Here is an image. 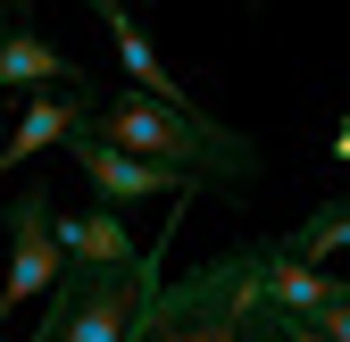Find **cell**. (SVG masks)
<instances>
[{"instance_id": "6da1fadb", "label": "cell", "mask_w": 350, "mask_h": 342, "mask_svg": "<svg viewBox=\"0 0 350 342\" xmlns=\"http://www.w3.org/2000/svg\"><path fill=\"white\" fill-rule=\"evenodd\" d=\"M125 342H284V309L267 301V242L226 250L175 284L159 276Z\"/></svg>"}, {"instance_id": "7a4b0ae2", "label": "cell", "mask_w": 350, "mask_h": 342, "mask_svg": "<svg viewBox=\"0 0 350 342\" xmlns=\"http://www.w3.org/2000/svg\"><path fill=\"white\" fill-rule=\"evenodd\" d=\"M92 134H109V142H125V150H142V159H167V167H192V176H208L217 192H234V200H250V184H258V142H242L234 125H217L200 101H159V92H109V101H92Z\"/></svg>"}, {"instance_id": "3957f363", "label": "cell", "mask_w": 350, "mask_h": 342, "mask_svg": "<svg viewBox=\"0 0 350 342\" xmlns=\"http://www.w3.org/2000/svg\"><path fill=\"white\" fill-rule=\"evenodd\" d=\"M150 292H159V259L150 250L125 259V267H75L67 259V276L51 292V342H125L134 317L150 309Z\"/></svg>"}, {"instance_id": "277c9868", "label": "cell", "mask_w": 350, "mask_h": 342, "mask_svg": "<svg viewBox=\"0 0 350 342\" xmlns=\"http://www.w3.org/2000/svg\"><path fill=\"white\" fill-rule=\"evenodd\" d=\"M67 276V242H59V209L51 192H17L9 200V276H0V317H17L25 301H51Z\"/></svg>"}, {"instance_id": "5b68a950", "label": "cell", "mask_w": 350, "mask_h": 342, "mask_svg": "<svg viewBox=\"0 0 350 342\" xmlns=\"http://www.w3.org/2000/svg\"><path fill=\"white\" fill-rule=\"evenodd\" d=\"M67 159H75V176L92 184L109 209H134V200H159V192H192V184H208V176H192V167H167V159H142V150L92 134V125H75V134H67Z\"/></svg>"}, {"instance_id": "8992f818", "label": "cell", "mask_w": 350, "mask_h": 342, "mask_svg": "<svg viewBox=\"0 0 350 342\" xmlns=\"http://www.w3.org/2000/svg\"><path fill=\"white\" fill-rule=\"evenodd\" d=\"M83 117H92V92H67V83H59V92H33V101L9 117V134H0V176L25 167V159H42L51 142H67Z\"/></svg>"}, {"instance_id": "52a82bcc", "label": "cell", "mask_w": 350, "mask_h": 342, "mask_svg": "<svg viewBox=\"0 0 350 342\" xmlns=\"http://www.w3.org/2000/svg\"><path fill=\"white\" fill-rule=\"evenodd\" d=\"M17 83H67V92H92L83 83V67L59 51V42H42V34H25V25H0V92H17Z\"/></svg>"}, {"instance_id": "ba28073f", "label": "cell", "mask_w": 350, "mask_h": 342, "mask_svg": "<svg viewBox=\"0 0 350 342\" xmlns=\"http://www.w3.org/2000/svg\"><path fill=\"white\" fill-rule=\"evenodd\" d=\"M83 9H92L100 25H109V42H117V59H125V75L142 83V92H159V101H192L184 83H175V67L150 51L142 42V25H134V9H125V0H83Z\"/></svg>"}, {"instance_id": "9c48e42d", "label": "cell", "mask_w": 350, "mask_h": 342, "mask_svg": "<svg viewBox=\"0 0 350 342\" xmlns=\"http://www.w3.org/2000/svg\"><path fill=\"white\" fill-rule=\"evenodd\" d=\"M59 242H67V259L75 267H125V259H142L134 234H125V218L100 200V209H75V218H59Z\"/></svg>"}, {"instance_id": "30bf717a", "label": "cell", "mask_w": 350, "mask_h": 342, "mask_svg": "<svg viewBox=\"0 0 350 342\" xmlns=\"http://www.w3.org/2000/svg\"><path fill=\"white\" fill-rule=\"evenodd\" d=\"M334 292H342L334 276H317L309 259H284V250L267 242V301H275L284 317H317V309L334 301Z\"/></svg>"}, {"instance_id": "8fae6325", "label": "cell", "mask_w": 350, "mask_h": 342, "mask_svg": "<svg viewBox=\"0 0 350 342\" xmlns=\"http://www.w3.org/2000/svg\"><path fill=\"white\" fill-rule=\"evenodd\" d=\"M317 326H325V334H334V342H350V284H342V292H334V301H325V309H317Z\"/></svg>"}, {"instance_id": "7c38bea8", "label": "cell", "mask_w": 350, "mask_h": 342, "mask_svg": "<svg viewBox=\"0 0 350 342\" xmlns=\"http://www.w3.org/2000/svg\"><path fill=\"white\" fill-rule=\"evenodd\" d=\"M334 159H342V167H350V117H342V125H334Z\"/></svg>"}, {"instance_id": "4fadbf2b", "label": "cell", "mask_w": 350, "mask_h": 342, "mask_svg": "<svg viewBox=\"0 0 350 342\" xmlns=\"http://www.w3.org/2000/svg\"><path fill=\"white\" fill-rule=\"evenodd\" d=\"M0 25H25V0H0Z\"/></svg>"}, {"instance_id": "5bb4252c", "label": "cell", "mask_w": 350, "mask_h": 342, "mask_svg": "<svg viewBox=\"0 0 350 342\" xmlns=\"http://www.w3.org/2000/svg\"><path fill=\"white\" fill-rule=\"evenodd\" d=\"M9 117H17V109H0V134H9Z\"/></svg>"}, {"instance_id": "9a60e30c", "label": "cell", "mask_w": 350, "mask_h": 342, "mask_svg": "<svg viewBox=\"0 0 350 342\" xmlns=\"http://www.w3.org/2000/svg\"><path fill=\"white\" fill-rule=\"evenodd\" d=\"M33 342H51V317H42V334H33Z\"/></svg>"}]
</instances>
